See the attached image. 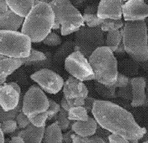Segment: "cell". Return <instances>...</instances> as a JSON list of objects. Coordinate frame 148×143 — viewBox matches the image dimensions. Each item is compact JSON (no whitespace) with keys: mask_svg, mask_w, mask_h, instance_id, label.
<instances>
[{"mask_svg":"<svg viewBox=\"0 0 148 143\" xmlns=\"http://www.w3.org/2000/svg\"><path fill=\"white\" fill-rule=\"evenodd\" d=\"M91 112L102 128L128 141H138L146 133V128L137 123L132 114L112 101L95 100Z\"/></svg>","mask_w":148,"mask_h":143,"instance_id":"1","label":"cell"},{"mask_svg":"<svg viewBox=\"0 0 148 143\" xmlns=\"http://www.w3.org/2000/svg\"><path fill=\"white\" fill-rule=\"evenodd\" d=\"M54 23V13L49 4L35 3L24 18L21 32L27 36L31 42H40L52 31Z\"/></svg>","mask_w":148,"mask_h":143,"instance_id":"2","label":"cell"},{"mask_svg":"<svg viewBox=\"0 0 148 143\" xmlns=\"http://www.w3.org/2000/svg\"><path fill=\"white\" fill-rule=\"evenodd\" d=\"M120 31L125 52L136 62H147V27L145 20L125 21Z\"/></svg>","mask_w":148,"mask_h":143,"instance_id":"3","label":"cell"},{"mask_svg":"<svg viewBox=\"0 0 148 143\" xmlns=\"http://www.w3.org/2000/svg\"><path fill=\"white\" fill-rule=\"evenodd\" d=\"M95 80L106 86H112L117 80L118 61L113 52L105 46L97 48L88 57Z\"/></svg>","mask_w":148,"mask_h":143,"instance_id":"4","label":"cell"},{"mask_svg":"<svg viewBox=\"0 0 148 143\" xmlns=\"http://www.w3.org/2000/svg\"><path fill=\"white\" fill-rule=\"evenodd\" d=\"M49 4L54 13L52 30L60 28L61 35L65 36L85 26L82 14L69 0H52Z\"/></svg>","mask_w":148,"mask_h":143,"instance_id":"5","label":"cell"},{"mask_svg":"<svg viewBox=\"0 0 148 143\" xmlns=\"http://www.w3.org/2000/svg\"><path fill=\"white\" fill-rule=\"evenodd\" d=\"M30 38L18 31H0V54L8 58L24 59L32 48Z\"/></svg>","mask_w":148,"mask_h":143,"instance_id":"6","label":"cell"},{"mask_svg":"<svg viewBox=\"0 0 148 143\" xmlns=\"http://www.w3.org/2000/svg\"><path fill=\"white\" fill-rule=\"evenodd\" d=\"M105 36L100 27L84 26L75 32L74 50L81 52L85 57L91 55L97 48L105 46Z\"/></svg>","mask_w":148,"mask_h":143,"instance_id":"7","label":"cell"},{"mask_svg":"<svg viewBox=\"0 0 148 143\" xmlns=\"http://www.w3.org/2000/svg\"><path fill=\"white\" fill-rule=\"evenodd\" d=\"M49 107V99L38 85H33L24 95L21 112L29 118L46 112Z\"/></svg>","mask_w":148,"mask_h":143,"instance_id":"8","label":"cell"},{"mask_svg":"<svg viewBox=\"0 0 148 143\" xmlns=\"http://www.w3.org/2000/svg\"><path fill=\"white\" fill-rule=\"evenodd\" d=\"M65 69L71 76L81 81L95 80L88 60L79 51H74L65 59Z\"/></svg>","mask_w":148,"mask_h":143,"instance_id":"9","label":"cell"},{"mask_svg":"<svg viewBox=\"0 0 148 143\" xmlns=\"http://www.w3.org/2000/svg\"><path fill=\"white\" fill-rule=\"evenodd\" d=\"M31 79L38 84L45 92L57 94L62 89L64 80L58 73L49 68H42L31 75Z\"/></svg>","mask_w":148,"mask_h":143,"instance_id":"10","label":"cell"},{"mask_svg":"<svg viewBox=\"0 0 148 143\" xmlns=\"http://www.w3.org/2000/svg\"><path fill=\"white\" fill-rule=\"evenodd\" d=\"M122 16L125 21L145 20L148 16L147 4L144 0H127L122 6Z\"/></svg>","mask_w":148,"mask_h":143,"instance_id":"11","label":"cell"},{"mask_svg":"<svg viewBox=\"0 0 148 143\" xmlns=\"http://www.w3.org/2000/svg\"><path fill=\"white\" fill-rule=\"evenodd\" d=\"M123 0H100L98 4L97 16L101 19H122Z\"/></svg>","mask_w":148,"mask_h":143,"instance_id":"12","label":"cell"},{"mask_svg":"<svg viewBox=\"0 0 148 143\" xmlns=\"http://www.w3.org/2000/svg\"><path fill=\"white\" fill-rule=\"evenodd\" d=\"M62 88L64 97L67 100L77 99L85 100L88 96V90L85 84L72 76H70L66 81H64Z\"/></svg>","mask_w":148,"mask_h":143,"instance_id":"13","label":"cell"},{"mask_svg":"<svg viewBox=\"0 0 148 143\" xmlns=\"http://www.w3.org/2000/svg\"><path fill=\"white\" fill-rule=\"evenodd\" d=\"M21 93L8 83L0 85V107L5 111H11L18 107Z\"/></svg>","mask_w":148,"mask_h":143,"instance_id":"14","label":"cell"},{"mask_svg":"<svg viewBox=\"0 0 148 143\" xmlns=\"http://www.w3.org/2000/svg\"><path fill=\"white\" fill-rule=\"evenodd\" d=\"M131 87V103L133 107H142L146 102V80L142 77L130 80Z\"/></svg>","mask_w":148,"mask_h":143,"instance_id":"15","label":"cell"},{"mask_svg":"<svg viewBox=\"0 0 148 143\" xmlns=\"http://www.w3.org/2000/svg\"><path fill=\"white\" fill-rule=\"evenodd\" d=\"M130 79L121 73H118L117 80L112 86H106L98 82L95 83V88L97 92L104 98L114 99L116 96V89L118 88H124L130 84Z\"/></svg>","mask_w":148,"mask_h":143,"instance_id":"16","label":"cell"},{"mask_svg":"<svg viewBox=\"0 0 148 143\" xmlns=\"http://www.w3.org/2000/svg\"><path fill=\"white\" fill-rule=\"evenodd\" d=\"M24 18L8 9L0 14V31H18L21 27Z\"/></svg>","mask_w":148,"mask_h":143,"instance_id":"17","label":"cell"},{"mask_svg":"<svg viewBox=\"0 0 148 143\" xmlns=\"http://www.w3.org/2000/svg\"><path fill=\"white\" fill-rule=\"evenodd\" d=\"M98 124L95 120L88 116V120L84 121H75L72 125V131L76 135L82 137L92 136L96 133Z\"/></svg>","mask_w":148,"mask_h":143,"instance_id":"18","label":"cell"},{"mask_svg":"<svg viewBox=\"0 0 148 143\" xmlns=\"http://www.w3.org/2000/svg\"><path fill=\"white\" fill-rule=\"evenodd\" d=\"M45 128L46 126L36 127L30 124L27 127L19 131L17 136L23 138L25 143H42Z\"/></svg>","mask_w":148,"mask_h":143,"instance_id":"19","label":"cell"},{"mask_svg":"<svg viewBox=\"0 0 148 143\" xmlns=\"http://www.w3.org/2000/svg\"><path fill=\"white\" fill-rule=\"evenodd\" d=\"M23 65L21 59L6 58L0 60V85L5 83L7 77Z\"/></svg>","mask_w":148,"mask_h":143,"instance_id":"20","label":"cell"},{"mask_svg":"<svg viewBox=\"0 0 148 143\" xmlns=\"http://www.w3.org/2000/svg\"><path fill=\"white\" fill-rule=\"evenodd\" d=\"M5 2L10 10L24 18L34 6L35 0H5Z\"/></svg>","mask_w":148,"mask_h":143,"instance_id":"21","label":"cell"},{"mask_svg":"<svg viewBox=\"0 0 148 143\" xmlns=\"http://www.w3.org/2000/svg\"><path fill=\"white\" fill-rule=\"evenodd\" d=\"M42 143H63V134L57 122L45 128Z\"/></svg>","mask_w":148,"mask_h":143,"instance_id":"22","label":"cell"},{"mask_svg":"<svg viewBox=\"0 0 148 143\" xmlns=\"http://www.w3.org/2000/svg\"><path fill=\"white\" fill-rule=\"evenodd\" d=\"M122 42V34L120 30L108 32L105 36V46L114 52Z\"/></svg>","mask_w":148,"mask_h":143,"instance_id":"23","label":"cell"},{"mask_svg":"<svg viewBox=\"0 0 148 143\" xmlns=\"http://www.w3.org/2000/svg\"><path fill=\"white\" fill-rule=\"evenodd\" d=\"M88 116L87 109L84 106L73 107L68 112V118L70 121H87Z\"/></svg>","mask_w":148,"mask_h":143,"instance_id":"24","label":"cell"},{"mask_svg":"<svg viewBox=\"0 0 148 143\" xmlns=\"http://www.w3.org/2000/svg\"><path fill=\"white\" fill-rule=\"evenodd\" d=\"M124 26V21L121 19H103V22L100 26L102 31L108 32L110 31L120 30Z\"/></svg>","mask_w":148,"mask_h":143,"instance_id":"25","label":"cell"},{"mask_svg":"<svg viewBox=\"0 0 148 143\" xmlns=\"http://www.w3.org/2000/svg\"><path fill=\"white\" fill-rule=\"evenodd\" d=\"M22 60L23 65H31L33 63L42 62L47 59L46 54L42 52L37 51L33 48H31L30 54L28 57L24 59H21Z\"/></svg>","mask_w":148,"mask_h":143,"instance_id":"26","label":"cell"},{"mask_svg":"<svg viewBox=\"0 0 148 143\" xmlns=\"http://www.w3.org/2000/svg\"><path fill=\"white\" fill-rule=\"evenodd\" d=\"M71 138L72 143H106L103 139L97 136L82 137L72 134Z\"/></svg>","mask_w":148,"mask_h":143,"instance_id":"27","label":"cell"},{"mask_svg":"<svg viewBox=\"0 0 148 143\" xmlns=\"http://www.w3.org/2000/svg\"><path fill=\"white\" fill-rule=\"evenodd\" d=\"M22 102L20 101L18 107L15 109L11 110V111H5L1 107H0V123L4 121L8 120H15L17 114L21 112Z\"/></svg>","mask_w":148,"mask_h":143,"instance_id":"28","label":"cell"},{"mask_svg":"<svg viewBox=\"0 0 148 143\" xmlns=\"http://www.w3.org/2000/svg\"><path fill=\"white\" fill-rule=\"evenodd\" d=\"M82 16L85 26L90 27H100L103 22V19L98 18L97 14L84 13Z\"/></svg>","mask_w":148,"mask_h":143,"instance_id":"29","label":"cell"},{"mask_svg":"<svg viewBox=\"0 0 148 143\" xmlns=\"http://www.w3.org/2000/svg\"><path fill=\"white\" fill-rule=\"evenodd\" d=\"M57 122L62 131H66L71 124V121L68 118V112L61 108L58 113Z\"/></svg>","mask_w":148,"mask_h":143,"instance_id":"30","label":"cell"},{"mask_svg":"<svg viewBox=\"0 0 148 143\" xmlns=\"http://www.w3.org/2000/svg\"><path fill=\"white\" fill-rule=\"evenodd\" d=\"M31 124L36 127H44L46 126V122L49 119L48 114L46 112L37 114V115L29 118Z\"/></svg>","mask_w":148,"mask_h":143,"instance_id":"31","label":"cell"},{"mask_svg":"<svg viewBox=\"0 0 148 143\" xmlns=\"http://www.w3.org/2000/svg\"><path fill=\"white\" fill-rule=\"evenodd\" d=\"M42 42L45 45L48 46H58L62 43V39L59 35L57 34L54 32H51L44 39L42 40Z\"/></svg>","mask_w":148,"mask_h":143,"instance_id":"32","label":"cell"},{"mask_svg":"<svg viewBox=\"0 0 148 143\" xmlns=\"http://www.w3.org/2000/svg\"><path fill=\"white\" fill-rule=\"evenodd\" d=\"M0 128L5 134H11L13 133L18 128L17 122L15 120H8L4 121L0 123Z\"/></svg>","mask_w":148,"mask_h":143,"instance_id":"33","label":"cell"},{"mask_svg":"<svg viewBox=\"0 0 148 143\" xmlns=\"http://www.w3.org/2000/svg\"><path fill=\"white\" fill-rule=\"evenodd\" d=\"M15 120L17 122L18 127L21 129H24L31 124L29 118L22 112H19L16 116Z\"/></svg>","mask_w":148,"mask_h":143,"instance_id":"34","label":"cell"},{"mask_svg":"<svg viewBox=\"0 0 148 143\" xmlns=\"http://www.w3.org/2000/svg\"><path fill=\"white\" fill-rule=\"evenodd\" d=\"M61 109L60 105L51 99H49V107L46 111L48 114L49 119H51L52 118L55 116L57 114H58Z\"/></svg>","mask_w":148,"mask_h":143,"instance_id":"35","label":"cell"},{"mask_svg":"<svg viewBox=\"0 0 148 143\" xmlns=\"http://www.w3.org/2000/svg\"><path fill=\"white\" fill-rule=\"evenodd\" d=\"M108 140L109 143H128L130 141L119 134L113 133L110 134Z\"/></svg>","mask_w":148,"mask_h":143,"instance_id":"36","label":"cell"},{"mask_svg":"<svg viewBox=\"0 0 148 143\" xmlns=\"http://www.w3.org/2000/svg\"><path fill=\"white\" fill-rule=\"evenodd\" d=\"M69 1L73 6L79 10L92 3L94 0H69Z\"/></svg>","mask_w":148,"mask_h":143,"instance_id":"37","label":"cell"},{"mask_svg":"<svg viewBox=\"0 0 148 143\" xmlns=\"http://www.w3.org/2000/svg\"><path fill=\"white\" fill-rule=\"evenodd\" d=\"M95 100L96 99H93V98H92L91 96H88L85 99L84 107H85V108L86 109H87V112H90L92 111L93 103H94V101H95Z\"/></svg>","mask_w":148,"mask_h":143,"instance_id":"38","label":"cell"},{"mask_svg":"<svg viewBox=\"0 0 148 143\" xmlns=\"http://www.w3.org/2000/svg\"><path fill=\"white\" fill-rule=\"evenodd\" d=\"M5 143H25L23 138L19 136H14L11 138V140H5Z\"/></svg>","mask_w":148,"mask_h":143,"instance_id":"39","label":"cell"},{"mask_svg":"<svg viewBox=\"0 0 148 143\" xmlns=\"http://www.w3.org/2000/svg\"><path fill=\"white\" fill-rule=\"evenodd\" d=\"M72 131H69L68 133H65L64 135H63V142L65 143H72V138L71 136L72 133Z\"/></svg>","mask_w":148,"mask_h":143,"instance_id":"40","label":"cell"},{"mask_svg":"<svg viewBox=\"0 0 148 143\" xmlns=\"http://www.w3.org/2000/svg\"><path fill=\"white\" fill-rule=\"evenodd\" d=\"M8 83L11 86H12V87H13L18 92H19V93H21V90L20 86L17 83L14 82V81H11V82H9Z\"/></svg>","mask_w":148,"mask_h":143,"instance_id":"41","label":"cell"},{"mask_svg":"<svg viewBox=\"0 0 148 143\" xmlns=\"http://www.w3.org/2000/svg\"><path fill=\"white\" fill-rule=\"evenodd\" d=\"M115 52L118 53V54H121V53H125V48L124 46H123V42H121L120 43V44L119 45V46L118 47L117 49L115 51Z\"/></svg>","mask_w":148,"mask_h":143,"instance_id":"42","label":"cell"},{"mask_svg":"<svg viewBox=\"0 0 148 143\" xmlns=\"http://www.w3.org/2000/svg\"><path fill=\"white\" fill-rule=\"evenodd\" d=\"M0 143H5V136H4V133L0 128Z\"/></svg>","mask_w":148,"mask_h":143,"instance_id":"43","label":"cell"},{"mask_svg":"<svg viewBox=\"0 0 148 143\" xmlns=\"http://www.w3.org/2000/svg\"><path fill=\"white\" fill-rule=\"evenodd\" d=\"M52 0H35V3H38V2H44V3H50Z\"/></svg>","mask_w":148,"mask_h":143,"instance_id":"44","label":"cell"},{"mask_svg":"<svg viewBox=\"0 0 148 143\" xmlns=\"http://www.w3.org/2000/svg\"><path fill=\"white\" fill-rule=\"evenodd\" d=\"M6 58H8V57H6L4 56V55H3L1 54H0V60H2L5 59H6Z\"/></svg>","mask_w":148,"mask_h":143,"instance_id":"45","label":"cell"},{"mask_svg":"<svg viewBox=\"0 0 148 143\" xmlns=\"http://www.w3.org/2000/svg\"><path fill=\"white\" fill-rule=\"evenodd\" d=\"M128 143H138V141L135 140V141H130Z\"/></svg>","mask_w":148,"mask_h":143,"instance_id":"46","label":"cell"},{"mask_svg":"<svg viewBox=\"0 0 148 143\" xmlns=\"http://www.w3.org/2000/svg\"><path fill=\"white\" fill-rule=\"evenodd\" d=\"M142 143H148V142L147 141H145V142H143Z\"/></svg>","mask_w":148,"mask_h":143,"instance_id":"47","label":"cell"},{"mask_svg":"<svg viewBox=\"0 0 148 143\" xmlns=\"http://www.w3.org/2000/svg\"><path fill=\"white\" fill-rule=\"evenodd\" d=\"M3 1H5V0H0V2H1Z\"/></svg>","mask_w":148,"mask_h":143,"instance_id":"48","label":"cell"},{"mask_svg":"<svg viewBox=\"0 0 148 143\" xmlns=\"http://www.w3.org/2000/svg\"><path fill=\"white\" fill-rule=\"evenodd\" d=\"M123 1H124V2H125V1H127V0H123Z\"/></svg>","mask_w":148,"mask_h":143,"instance_id":"49","label":"cell"}]
</instances>
